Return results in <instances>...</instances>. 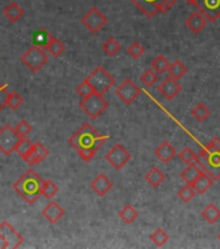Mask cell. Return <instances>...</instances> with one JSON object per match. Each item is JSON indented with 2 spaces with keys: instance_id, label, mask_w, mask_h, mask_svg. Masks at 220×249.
Instances as JSON below:
<instances>
[{
  "instance_id": "6da1fadb",
  "label": "cell",
  "mask_w": 220,
  "mask_h": 249,
  "mask_svg": "<svg viewBox=\"0 0 220 249\" xmlns=\"http://www.w3.org/2000/svg\"><path fill=\"white\" fill-rule=\"evenodd\" d=\"M108 139L109 135H100L93 128L92 124L85 122L82 124V127L77 132H74L73 135L70 136L69 143L78 153L82 151H87V149L97 152Z\"/></svg>"
},
{
  "instance_id": "7a4b0ae2",
  "label": "cell",
  "mask_w": 220,
  "mask_h": 249,
  "mask_svg": "<svg viewBox=\"0 0 220 249\" xmlns=\"http://www.w3.org/2000/svg\"><path fill=\"white\" fill-rule=\"evenodd\" d=\"M194 161L213 180L220 179V139L214 138L196 155Z\"/></svg>"
},
{
  "instance_id": "3957f363",
  "label": "cell",
  "mask_w": 220,
  "mask_h": 249,
  "mask_svg": "<svg viewBox=\"0 0 220 249\" xmlns=\"http://www.w3.org/2000/svg\"><path fill=\"white\" fill-rule=\"evenodd\" d=\"M42 183L43 179L40 178V175L34 169H29L25 174L21 175L16 180V183L13 184V190L27 204H34L42 196Z\"/></svg>"
},
{
  "instance_id": "277c9868",
  "label": "cell",
  "mask_w": 220,
  "mask_h": 249,
  "mask_svg": "<svg viewBox=\"0 0 220 249\" xmlns=\"http://www.w3.org/2000/svg\"><path fill=\"white\" fill-rule=\"evenodd\" d=\"M85 79L92 86L93 92L100 93V95H105V92H108L114 86V78L102 66H97Z\"/></svg>"
},
{
  "instance_id": "5b68a950",
  "label": "cell",
  "mask_w": 220,
  "mask_h": 249,
  "mask_svg": "<svg viewBox=\"0 0 220 249\" xmlns=\"http://www.w3.org/2000/svg\"><path fill=\"white\" fill-rule=\"evenodd\" d=\"M109 107V103L105 100L102 95L96 92H92L89 96L81 100V108L82 110L91 118V120H96L99 116L105 112V109Z\"/></svg>"
},
{
  "instance_id": "8992f818",
  "label": "cell",
  "mask_w": 220,
  "mask_h": 249,
  "mask_svg": "<svg viewBox=\"0 0 220 249\" xmlns=\"http://www.w3.org/2000/svg\"><path fill=\"white\" fill-rule=\"evenodd\" d=\"M21 61L33 73H38L39 70L42 69L43 66L48 62V54L46 53L44 48H40L38 46H33L21 56Z\"/></svg>"
},
{
  "instance_id": "52a82bcc",
  "label": "cell",
  "mask_w": 220,
  "mask_h": 249,
  "mask_svg": "<svg viewBox=\"0 0 220 249\" xmlns=\"http://www.w3.org/2000/svg\"><path fill=\"white\" fill-rule=\"evenodd\" d=\"M81 22L83 23V26L88 29L92 34H97L102 27L108 23V17L102 15L99 8L92 7L83 17H82Z\"/></svg>"
},
{
  "instance_id": "ba28073f",
  "label": "cell",
  "mask_w": 220,
  "mask_h": 249,
  "mask_svg": "<svg viewBox=\"0 0 220 249\" xmlns=\"http://www.w3.org/2000/svg\"><path fill=\"white\" fill-rule=\"evenodd\" d=\"M21 139L18 134L16 132L15 127L11 124H4L0 128V152L5 156H9L12 152H15V148Z\"/></svg>"
},
{
  "instance_id": "9c48e42d",
  "label": "cell",
  "mask_w": 220,
  "mask_h": 249,
  "mask_svg": "<svg viewBox=\"0 0 220 249\" xmlns=\"http://www.w3.org/2000/svg\"><path fill=\"white\" fill-rule=\"evenodd\" d=\"M131 153L122 145V144H116L112 149L105 155V160L112 165L116 170H120L131 161Z\"/></svg>"
},
{
  "instance_id": "30bf717a",
  "label": "cell",
  "mask_w": 220,
  "mask_h": 249,
  "mask_svg": "<svg viewBox=\"0 0 220 249\" xmlns=\"http://www.w3.org/2000/svg\"><path fill=\"white\" fill-rule=\"evenodd\" d=\"M140 92H141L140 89L135 85V82L131 81V79H126L116 89V95L126 105H131L139 97Z\"/></svg>"
},
{
  "instance_id": "8fae6325",
  "label": "cell",
  "mask_w": 220,
  "mask_h": 249,
  "mask_svg": "<svg viewBox=\"0 0 220 249\" xmlns=\"http://www.w3.org/2000/svg\"><path fill=\"white\" fill-rule=\"evenodd\" d=\"M194 5L209 22H215L220 17V0H196Z\"/></svg>"
},
{
  "instance_id": "7c38bea8",
  "label": "cell",
  "mask_w": 220,
  "mask_h": 249,
  "mask_svg": "<svg viewBox=\"0 0 220 249\" xmlns=\"http://www.w3.org/2000/svg\"><path fill=\"white\" fill-rule=\"evenodd\" d=\"M0 235L7 241L8 248H19L23 243V236L15 230V227L8 221H3L0 223Z\"/></svg>"
},
{
  "instance_id": "4fadbf2b",
  "label": "cell",
  "mask_w": 220,
  "mask_h": 249,
  "mask_svg": "<svg viewBox=\"0 0 220 249\" xmlns=\"http://www.w3.org/2000/svg\"><path fill=\"white\" fill-rule=\"evenodd\" d=\"M50 155V151L47 149L43 143L40 142H36V143H33V147L31 149L26 153V156L23 157V160L26 161L29 165H36V163H40L43 160H46Z\"/></svg>"
},
{
  "instance_id": "5bb4252c",
  "label": "cell",
  "mask_w": 220,
  "mask_h": 249,
  "mask_svg": "<svg viewBox=\"0 0 220 249\" xmlns=\"http://www.w3.org/2000/svg\"><path fill=\"white\" fill-rule=\"evenodd\" d=\"M158 91L161 92L165 99L167 100H172L178 96L180 91H182V86L176 79L171 77H167L166 79H163L162 83L158 86Z\"/></svg>"
},
{
  "instance_id": "9a60e30c",
  "label": "cell",
  "mask_w": 220,
  "mask_h": 249,
  "mask_svg": "<svg viewBox=\"0 0 220 249\" xmlns=\"http://www.w3.org/2000/svg\"><path fill=\"white\" fill-rule=\"evenodd\" d=\"M42 215L46 218L50 223L54 225V223H57V222L65 215V210L62 209L61 206L58 205L56 201H51L48 202V204L44 206V209L42 210Z\"/></svg>"
},
{
  "instance_id": "2e32d148",
  "label": "cell",
  "mask_w": 220,
  "mask_h": 249,
  "mask_svg": "<svg viewBox=\"0 0 220 249\" xmlns=\"http://www.w3.org/2000/svg\"><path fill=\"white\" fill-rule=\"evenodd\" d=\"M154 155L155 157H157L159 161H162L163 163H169L176 157L178 152H176L175 147L170 143V142H162V143L159 144L158 147L154 149Z\"/></svg>"
},
{
  "instance_id": "e0dca14e",
  "label": "cell",
  "mask_w": 220,
  "mask_h": 249,
  "mask_svg": "<svg viewBox=\"0 0 220 249\" xmlns=\"http://www.w3.org/2000/svg\"><path fill=\"white\" fill-rule=\"evenodd\" d=\"M91 188L99 196H105L113 188V182L105 174H99L92 179Z\"/></svg>"
},
{
  "instance_id": "ac0fdd59",
  "label": "cell",
  "mask_w": 220,
  "mask_h": 249,
  "mask_svg": "<svg viewBox=\"0 0 220 249\" xmlns=\"http://www.w3.org/2000/svg\"><path fill=\"white\" fill-rule=\"evenodd\" d=\"M207 19L205 18V16L201 15L200 12H193L192 15L186 19V27L189 29L192 33L194 34H198L200 31L203 30V27L207 25Z\"/></svg>"
},
{
  "instance_id": "d6986e66",
  "label": "cell",
  "mask_w": 220,
  "mask_h": 249,
  "mask_svg": "<svg viewBox=\"0 0 220 249\" xmlns=\"http://www.w3.org/2000/svg\"><path fill=\"white\" fill-rule=\"evenodd\" d=\"M131 1L149 18L159 13L158 7H157V0H131Z\"/></svg>"
},
{
  "instance_id": "ffe728a7",
  "label": "cell",
  "mask_w": 220,
  "mask_h": 249,
  "mask_svg": "<svg viewBox=\"0 0 220 249\" xmlns=\"http://www.w3.org/2000/svg\"><path fill=\"white\" fill-rule=\"evenodd\" d=\"M202 173H203V171H202L201 167L198 166L197 163L192 162L188 163V166L180 173V178H182L186 184H192Z\"/></svg>"
},
{
  "instance_id": "44dd1931",
  "label": "cell",
  "mask_w": 220,
  "mask_h": 249,
  "mask_svg": "<svg viewBox=\"0 0 220 249\" xmlns=\"http://www.w3.org/2000/svg\"><path fill=\"white\" fill-rule=\"evenodd\" d=\"M214 180L211 178H210L209 175L206 174V173H202L200 177H198L196 180H194L190 186L193 187V190L196 191V194L198 195H203L206 194L207 191L211 188V186H213Z\"/></svg>"
},
{
  "instance_id": "7402d4cb",
  "label": "cell",
  "mask_w": 220,
  "mask_h": 249,
  "mask_svg": "<svg viewBox=\"0 0 220 249\" xmlns=\"http://www.w3.org/2000/svg\"><path fill=\"white\" fill-rule=\"evenodd\" d=\"M3 15L7 17L8 21H11V22H17V21L23 16V9L19 7L16 1H12V3H9L7 7L4 8Z\"/></svg>"
},
{
  "instance_id": "603a6c76",
  "label": "cell",
  "mask_w": 220,
  "mask_h": 249,
  "mask_svg": "<svg viewBox=\"0 0 220 249\" xmlns=\"http://www.w3.org/2000/svg\"><path fill=\"white\" fill-rule=\"evenodd\" d=\"M44 50L51 53V56H53V57H60L64 52H65V46H64V43L60 40V39L54 38V36H51L48 43H47V46L44 47Z\"/></svg>"
},
{
  "instance_id": "cb8c5ba5",
  "label": "cell",
  "mask_w": 220,
  "mask_h": 249,
  "mask_svg": "<svg viewBox=\"0 0 220 249\" xmlns=\"http://www.w3.org/2000/svg\"><path fill=\"white\" fill-rule=\"evenodd\" d=\"M167 73H169V77L174 78V79L179 81L180 78H183L186 73H188V68H186V64H183L180 60H175L172 64L169 65Z\"/></svg>"
},
{
  "instance_id": "d4e9b609",
  "label": "cell",
  "mask_w": 220,
  "mask_h": 249,
  "mask_svg": "<svg viewBox=\"0 0 220 249\" xmlns=\"http://www.w3.org/2000/svg\"><path fill=\"white\" fill-rule=\"evenodd\" d=\"M165 178H166V177H165V174H163L162 171L159 170L158 167H152L151 170L145 174V180H147L152 187H154V188L161 186V184L165 182Z\"/></svg>"
},
{
  "instance_id": "484cf974",
  "label": "cell",
  "mask_w": 220,
  "mask_h": 249,
  "mask_svg": "<svg viewBox=\"0 0 220 249\" xmlns=\"http://www.w3.org/2000/svg\"><path fill=\"white\" fill-rule=\"evenodd\" d=\"M201 217L203 218L207 223L214 225V223H217L220 219V209L217 205H214V204H209L205 209L202 210Z\"/></svg>"
},
{
  "instance_id": "4316f807",
  "label": "cell",
  "mask_w": 220,
  "mask_h": 249,
  "mask_svg": "<svg viewBox=\"0 0 220 249\" xmlns=\"http://www.w3.org/2000/svg\"><path fill=\"white\" fill-rule=\"evenodd\" d=\"M139 217V212L134 208L132 205L127 204L126 206H123V209H120L119 212V218L122 219V222H124L126 225H131Z\"/></svg>"
},
{
  "instance_id": "83f0119b",
  "label": "cell",
  "mask_w": 220,
  "mask_h": 249,
  "mask_svg": "<svg viewBox=\"0 0 220 249\" xmlns=\"http://www.w3.org/2000/svg\"><path fill=\"white\" fill-rule=\"evenodd\" d=\"M102 51H104V53L109 57H112V56H116V54L119 53L120 51V43L117 40L116 38H109L106 42L102 44Z\"/></svg>"
},
{
  "instance_id": "f1b7e54d",
  "label": "cell",
  "mask_w": 220,
  "mask_h": 249,
  "mask_svg": "<svg viewBox=\"0 0 220 249\" xmlns=\"http://www.w3.org/2000/svg\"><path fill=\"white\" fill-rule=\"evenodd\" d=\"M210 114H211V112H210V109L207 108V105L202 104V103L197 104L193 109H192V116H193L198 122H205V121L210 117Z\"/></svg>"
},
{
  "instance_id": "f546056e",
  "label": "cell",
  "mask_w": 220,
  "mask_h": 249,
  "mask_svg": "<svg viewBox=\"0 0 220 249\" xmlns=\"http://www.w3.org/2000/svg\"><path fill=\"white\" fill-rule=\"evenodd\" d=\"M58 194V186L53 180L51 179H46L42 183V196L46 198H52L53 196Z\"/></svg>"
},
{
  "instance_id": "4dcf8cb0",
  "label": "cell",
  "mask_w": 220,
  "mask_h": 249,
  "mask_svg": "<svg viewBox=\"0 0 220 249\" xmlns=\"http://www.w3.org/2000/svg\"><path fill=\"white\" fill-rule=\"evenodd\" d=\"M151 65H152V69L154 70L155 73L162 74L165 73V71H167L170 62H169V60H167L163 54H158V56L152 61Z\"/></svg>"
},
{
  "instance_id": "1f68e13d",
  "label": "cell",
  "mask_w": 220,
  "mask_h": 249,
  "mask_svg": "<svg viewBox=\"0 0 220 249\" xmlns=\"http://www.w3.org/2000/svg\"><path fill=\"white\" fill-rule=\"evenodd\" d=\"M23 104L22 96L18 92H9L5 100V107H8L12 110H17V109Z\"/></svg>"
},
{
  "instance_id": "d6a6232c",
  "label": "cell",
  "mask_w": 220,
  "mask_h": 249,
  "mask_svg": "<svg viewBox=\"0 0 220 249\" xmlns=\"http://www.w3.org/2000/svg\"><path fill=\"white\" fill-rule=\"evenodd\" d=\"M169 239H170L169 233L162 229H157L151 235V240L153 241L154 245H157V247H163V245L169 241Z\"/></svg>"
},
{
  "instance_id": "836d02e7",
  "label": "cell",
  "mask_w": 220,
  "mask_h": 249,
  "mask_svg": "<svg viewBox=\"0 0 220 249\" xmlns=\"http://www.w3.org/2000/svg\"><path fill=\"white\" fill-rule=\"evenodd\" d=\"M52 35L48 33V30L46 29H42V30L36 31L34 34V46H38L40 48H44L47 46V43L50 40V38Z\"/></svg>"
},
{
  "instance_id": "e575fe53",
  "label": "cell",
  "mask_w": 220,
  "mask_h": 249,
  "mask_svg": "<svg viewBox=\"0 0 220 249\" xmlns=\"http://www.w3.org/2000/svg\"><path fill=\"white\" fill-rule=\"evenodd\" d=\"M140 79H141V82H143L147 87H152V86L155 85L157 81H158V73H155L153 69H147L143 74H141Z\"/></svg>"
},
{
  "instance_id": "d590c367",
  "label": "cell",
  "mask_w": 220,
  "mask_h": 249,
  "mask_svg": "<svg viewBox=\"0 0 220 249\" xmlns=\"http://www.w3.org/2000/svg\"><path fill=\"white\" fill-rule=\"evenodd\" d=\"M178 196L183 202H189L196 196V191L193 190V187L190 184H186L178 191Z\"/></svg>"
},
{
  "instance_id": "8d00e7d4",
  "label": "cell",
  "mask_w": 220,
  "mask_h": 249,
  "mask_svg": "<svg viewBox=\"0 0 220 249\" xmlns=\"http://www.w3.org/2000/svg\"><path fill=\"white\" fill-rule=\"evenodd\" d=\"M31 147H33V142H30L27 138H21V139L18 140L17 145H16L15 151L23 159V157L26 156L27 152L30 151Z\"/></svg>"
},
{
  "instance_id": "74e56055",
  "label": "cell",
  "mask_w": 220,
  "mask_h": 249,
  "mask_svg": "<svg viewBox=\"0 0 220 249\" xmlns=\"http://www.w3.org/2000/svg\"><path fill=\"white\" fill-rule=\"evenodd\" d=\"M144 52H145V50H144V47L141 46V43L140 42H134L131 46L128 47L127 50V53L130 54L132 58H135V60L141 57L144 54Z\"/></svg>"
},
{
  "instance_id": "f35d334b",
  "label": "cell",
  "mask_w": 220,
  "mask_h": 249,
  "mask_svg": "<svg viewBox=\"0 0 220 249\" xmlns=\"http://www.w3.org/2000/svg\"><path fill=\"white\" fill-rule=\"evenodd\" d=\"M16 132L18 134L19 138H26L29 134L31 132V130H33V127H31V124L27 122V121L22 120L19 121L18 124H17V126L15 127Z\"/></svg>"
},
{
  "instance_id": "ab89813d",
  "label": "cell",
  "mask_w": 220,
  "mask_h": 249,
  "mask_svg": "<svg viewBox=\"0 0 220 249\" xmlns=\"http://www.w3.org/2000/svg\"><path fill=\"white\" fill-rule=\"evenodd\" d=\"M93 92V89L92 86L89 85V82L87 79L82 82L81 85L77 87V93L81 96V99H85L87 96H89L91 93Z\"/></svg>"
},
{
  "instance_id": "60d3db41",
  "label": "cell",
  "mask_w": 220,
  "mask_h": 249,
  "mask_svg": "<svg viewBox=\"0 0 220 249\" xmlns=\"http://www.w3.org/2000/svg\"><path fill=\"white\" fill-rule=\"evenodd\" d=\"M179 159L182 160V162L184 163H192L194 161V159H196V153H194L190 148L186 147V148H183L182 151L179 152Z\"/></svg>"
},
{
  "instance_id": "b9f144b4",
  "label": "cell",
  "mask_w": 220,
  "mask_h": 249,
  "mask_svg": "<svg viewBox=\"0 0 220 249\" xmlns=\"http://www.w3.org/2000/svg\"><path fill=\"white\" fill-rule=\"evenodd\" d=\"M178 0H157V7H158V12L161 13H166L174 7Z\"/></svg>"
},
{
  "instance_id": "7bdbcfd3",
  "label": "cell",
  "mask_w": 220,
  "mask_h": 249,
  "mask_svg": "<svg viewBox=\"0 0 220 249\" xmlns=\"http://www.w3.org/2000/svg\"><path fill=\"white\" fill-rule=\"evenodd\" d=\"M8 85H1L0 83V110L5 107V100L8 96Z\"/></svg>"
},
{
  "instance_id": "ee69618b",
  "label": "cell",
  "mask_w": 220,
  "mask_h": 249,
  "mask_svg": "<svg viewBox=\"0 0 220 249\" xmlns=\"http://www.w3.org/2000/svg\"><path fill=\"white\" fill-rule=\"evenodd\" d=\"M5 248H8L7 241L4 240V237L0 235V249H5Z\"/></svg>"
},
{
  "instance_id": "f6af8a7d",
  "label": "cell",
  "mask_w": 220,
  "mask_h": 249,
  "mask_svg": "<svg viewBox=\"0 0 220 249\" xmlns=\"http://www.w3.org/2000/svg\"><path fill=\"white\" fill-rule=\"evenodd\" d=\"M186 1L188 4H194V1H196V0H186Z\"/></svg>"
},
{
  "instance_id": "bcb514c9",
  "label": "cell",
  "mask_w": 220,
  "mask_h": 249,
  "mask_svg": "<svg viewBox=\"0 0 220 249\" xmlns=\"http://www.w3.org/2000/svg\"><path fill=\"white\" fill-rule=\"evenodd\" d=\"M218 239H219V240H220V233H219V235H218Z\"/></svg>"
}]
</instances>
